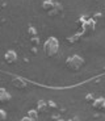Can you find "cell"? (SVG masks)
Returning <instances> with one entry per match:
<instances>
[{"mask_svg": "<svg viewBox=\"0 0 105 121\" xmlns=\"http://www.w3.org/2000/svg\"><path fill=\"white\" fill-rule=\"evenodd\" d=\"M59 50V42L55 37H49L43 45V52L47 57H54Z\"/></svg>", "mask_w": 105, "mask_h": 121, "instance_id": "obj_1", "label": "cell"}, {"mask_svg": "<svg viewBox=\"0 0 105 121\" xmlns=\"http://www.w3.org/2000/svg\"><path fill=\"white\" fill-rule=\"evenodd\" d=\"M84 63H85V60H84V58H81L80 55H72V57H70L68 59L66 60L67 69L71 70V71H79V70L84 66Z\"/></svg>", "mask_w": 105, "mask_h": 121, "instance_id": "obj_2", "label": "cell"}, {"mask_svg": "<svg viewBox=\"0 0 105 121\" xmlns=\"http://www.w3.org/2000/svg\"><path fill=\"white\" fill-rule=\"evenodd\" d=\"M83 32L85 34H91L92 32H95V28H96V22H95V20H92V18H89V20H87V21L83 22Z\"/></svg>", "mask_w": 105, "mask_h": 121, "instance_id": "obj_3", "label": "cell"}, {"mask_svg": "<svg viewBox=\"0 0 105 121\" xmlns=\"http://www.w3.org/2000/svg\"><path fill=\"white\" fill-rule=\"evenodd\" d=\"M4 60H5L8 65H13L17 60V54H16L15 50H8V52H5V54H4Z\"/></svg>", "mask_w": 105, "mask_h": 121, "instance_id": "obj_4", "label": "cell"}, {"mask_svg": "<svg viewBox=\"0 0 105 121\" xmlns=\"http://www.w3.org/2000/svg\"><path fill=\"white\" fill-rule=\"evenodd\" d=\"M11 83H12V86L15 88H17V90H25V88H26V82L21 78H13Z\"/></svg>", "mask_w": 105, "mask_h": 121, "instance_id": "obj_5", "label": "cell"}, {"mask_svg": "<svg viewBox=\"0 0 105 121\" xmlns=\"http://www.w3.org/2000/svg\"><path fill=\"white\" fill-rule=\"evenodd\" d=\"M104 104H105V100L102 97H99V99H95L92 101V107L95 109H102L104 108Z\"/></svg>", "mask_w": 105, "mask_h": 121, "instance_id": "obj_6", "label": "cell"}, {"mask_svg": "<svg viewBox=\"0 0 105 121\" xmlns=\"http://www.w3.org/2000/svg\"><path fill=\"white\" fill-rule=\"evenodd\" d=\"M55 7V3L53 0H43V3H42V9H45V11H51V9Z\"/></svg>", "mask_w": 105, "mask_h": 121, "instance_id": "obj_7", "label": "cell"}, {"mask_svg": "<svg viewBox=\"0 0 105 121\" xmlns=\"http://www.w3.org/2000/svg\"><path fill=\"white\" fill-rule=\"evenodd\" d=\"M60 9H62V7L59 5V4H55V7L51 11H49V16H57V15H59L60 13Z\"/></svg>", "mask_w": 105, "mask_h": 121, "instance_id": "obj_8", "label": "cell"}, {"mask_svg": "<svg viewBox=\"0 0 105 121\" xmlns=\"http://www.w3.org/2000/svg\"><path fill=\"white\" fill-rule=\"evenodd\" d=\"M9 100H11V95L8 94V92H3V94H0V104L3 103H8Z\"/></svg>", "mask_w": 105, "mask_h": 121, "instance_id": "obj_9", "label": "cell"}, {"mask_svg": "<svg viewBox=\"0 0 105 121\" xmlns=\"http://www.w3.org/2000/svg\"><path fill=\"white\" fill-rule=\"evenodd\" d=\"M46 101H43V100H39L38 103H37V111H42V109L46 108Z\"/></svg>", "mask_w": 105, "mask_h": 121, "instance_id": "obj_10", "label": "cell"}, {"mask_svg": "<svg viewBox=\"0 0 105 121\" xmlns=\"http://www.w3.org/2000/svg\"><path fill=\"white\" fill-rule=\"evenodd\" d=\"M28 116H30L33 120H37V118H38V113H37L36 109H30L29 112H28Z\"/></svg>", "mask_w": 105, "mask_h": 121, "instance_id": "obj_11", "label": "cell"}, {"mask_svg": "<svg viewBox=\"0 0 105 121\" xmlns=\"http://www.w3.org/2000/svg\"><path fill=\"white\" fill-rule=\"evenodd\" d=\"M7 118V112L4 109H0V121H4Z\"/></svg>", "mask_w": 105, "mask_h": 121, "instance_id": "obj_12", "label": "cell"}, {"mask_svg": "<svg viewBox=\"0 0 105 121\" xmlns=\"http://www.w3.org/2000/svg\"><path fill=\"white\" fill-rule=\"evenodd\" d=\"M29 36H30V37H36V36H37L36 28H33V26H30V28H29Z\"/></svg>", "mask_w": 105, "mask_h": 121, "instance_id": "obj_13", "label": "cell"}, {"mask_svg": "<svg viewBox=\"0 0 105 121\" xmlns=\"http://www.w3.org/2000/svg\"><path fill=\"white\" fill-rule=\"evenodd\" d=\"M32 42H33L34 43V45H38V43H39V41H38V37H32Z\"/></svg>", "mask_w": 105, "mask_h": 121, "instance_id": "obj_14", "label": "cell"}, {"mask_svg": "<svg viewBox=\"0 0 105 121\" xmlns=\"http://www.w3.org/2000/svg\"><path fill=\"white\" fill-rule=\"evenodd\" d=\"M21 121H33V118L30 117V116H29V117H22V118H21Z\"/></svg>", "mask_w": 105, "mask_h": 121, "instance_id": "obj_15", "label": "cell"}, {"mask_svg": "<svg viewBox=\"0 0 105 121\" xmlns=\"http://www.w3.org/2000/svg\"><path fill=\"white\" fill-rule=\"evenodd\" d=\"M49 107H50V108H55V107H57V105H55V103H53V101H49Z\"/></svg>", "mask_w": 105, "mask_h": 121, "instance_id": "obj_16", "label": "cell"}, {"mask_svg": "<svg viewBox=\"0 0 105 121\" xmlns=\"http://www.w3.org/2000/svg\"><path fill=\"white\" fill-rule=\"evenodd\" d=\"M93 100H95V99H93V97H92V95H88V96H87V101H93Z\"/></svg>", "mask_w": 105, "mask_h": 121, "instance_id": "obj_17", "label": "cell"}, {"mask_svg": "<svg viewBox=\"0 0 105 121\" xmlns=\"http://www.w3.org/2000/svg\"><path fill=\"white\" fill-rule=\"evenodd\" d=\"M3 92H5V90H4V88H1V87H0V94H3Z\"/></svg>", "mask_w": 105, "mask_h": 121, "instance_id": "obj_18", "label": "cell"}, {"mask_svg": "<svg viewBox=\"0 0 105 121\" xmlns=\"http://www.w3.org/2000/svg\"><path fill=\"white\" fill-rule=\"evenodd\" d=\"M102 111H104V112H105V104H104V108H102Z\"/></svg>", "mask_w": 105, "mask_h": 121, "instance_id": "obj_19", "label": "cell"}]
</instances>
